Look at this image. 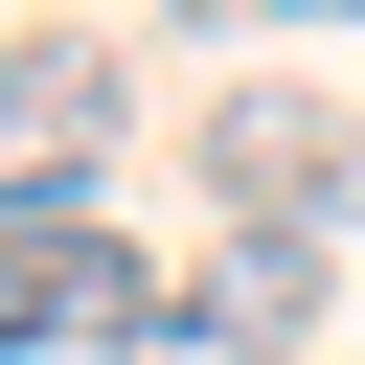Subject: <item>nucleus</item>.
<instances>
[{
    "instance_id": "f257e3e1",
    "label": "nucleus",
    "mask_w": 365,
    "mask_h": 365,
    "mask_svg": "<svg viewBox=\"0 0 365 365\" xmlns=\"http://www.w3.org/2000/svg\"><path fill=\"white\" fill-rule=\"evenodd\" d=\"M297 319H319V251H297V228H228L205 274H160V297H137V342H114V365H297Z\"/></svg>"
},
{
    "instance_id": "f03ea898",
    "label": "nucleus",
    "mask_w": 365,
    "mask_h": 365,
    "mask_svg": "<svg viewBox=\"0 0 365 365\" xmlns=\"http://www.w3.org/2000/svg\"><path fill=\"white\" fill-rule=\"evenodd\" d=\"M205 160H228V228H297V251L365 205V114H319V91H228Z\"/></svg>"
},
{
    "instance_id": "7ed1b4c3",
    "label": "nucleus",
    "mask_w": 365,
    "mask_h": 365,
    "mask_svg": "<svg viewBox=\"0 0 365 365\" xmlns=\"http://www.w3.org/2000/svg\"><path fill=\"white\" fill-rule=\"evenodd\" d=\"M137 251H114V205H46V228H0V365H46V342H137Z\"/></svg>"
},
{
    "instance_id": "20e7f679",
    "label": "nucleus",
    "mask_w": 365,
    "mask_h": 365,
    "mask_svg": "<svg viewBox=\"0 0 365 365\" xmlns=\"http://www.w3.org/2000/svg\"><path fill=\"white\" fill-rule=\"evenodd\" d=\"M297 23H365V0H297Z\"/></svg>"
},
{
    "instance_id": "39448f33",
    "label": "nucleus",
    "mask_w": 365,
    "mask_h": 365,
    "mask_svg": "<svg viewBox=\"0 0 365 365\" xmlns=\"http://www.w3.org/2000/svg\"><path fill=\"white\" fill-rule=\"evenodd\" d=\"M0 114H23V68H0Z\"/></svg>"
}]
</instances>
